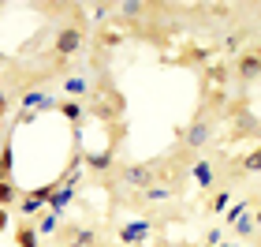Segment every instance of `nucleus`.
I'll return each instance as SVG.
<instances>
[{
  "label": "nucleus",
  "mask_w": 261,
  "mask_h": 247,
  "mask_svg": "<svg viewBox=\"0 0 261 247\" xmlns=\"http://www.w3.org/2000/svg\"><path fill=\"white\" fill-rule=\"evenodd\" d=\"M82 49H86V30H82V23H64L60 30H56L53 38V53L60 56V60H71V56H79Z\"/></svg>",
  "instance_id": "f257e3e1"
},
{
  "label": "nucleus",
  "mask_w": 261,
  "mask_h": 247,
  "mask_svg": "<svg viewBox=\"0 0 261 247\" xmlns=\"http://www.w3.org/2000/svg\"><path fill=\"white\" fill-rule=\"evenodd\" d=\"M209 143H213V116H209L205 109H201V113L194 116V120L179 131V146H187L191 154H198V150H205Z\"/></svg>",
  "instance_id": "f03ea898"
},
{
  "label": "nucleus",
  "mask_w": 261,
  "mask_h": 247,
  "mask_svg": "<svg viewBox=\"0 0 261 247\" xmlns=\"http://www.w3.org/2000/svg\"><path fill=\"white\" fill-rule=\"evenodd\" d=\"M120 180L130 187V191H146L149 184H157V161H130V165H120Z\"/></svg>",
  "instance_id": "7ed1b4c3"
},
{
  "label": "nucleus",
  "mask_w": 261,
  "mask_h": 247,
  "mask_svg": "<svg viewBox=\"0 0 261 247\" xmlns=\"http://www.w3.org/2000/svg\"><path fill=\"white\" fill-rule=\"evenodd\" d=\"M231 72H235V79H239V82H257V79H261V45L243 49Z\"/></svg>",
  "instance_id": "20e7f679"
},
{
  "label": "nucleus",
  "mask_w": 261,
  "mask_h": 247,
  "mask_svg": "<svg viewBox=\"0 0 261 247\" xmlns=\"http://www.w3.org/2000/svg\"><path fill=\"white\" fill-rule=\"evenodd\" d=\"M56 101H60V98H53V94L41 90V86H22L19 90L22 113H49V109H56Z\"/></svg>",
  "instance_id": "39448f33"
},
{
  "label": "nucleus",
  "mask_w": 261,
  "mask_h": 247,
  "mask_svg": "<svg viewBox=\"0 0 261 247\" xmlns=\"http://www.w3.org/2000/svg\"><path fill=\"white\" fill-rule=\"evenodd\" d=\"M157 229L153 225V217H138V221H127L120 225V247H142L149 240V232Z\"/></svg>",
  "instance_id": "423d86ee"
},
{
  "label": "nucleus",
  "mask_w": 261,
  "mask_h": 247,
  "mask_svg": "<svg viewBox=\"0 0 261 247\" xmlns=\"http://www.w3.org/2000/svg\"><path fill=\"white\" fill-rule=\"evenodd\" d=\"M60 90H64V98H71V101H90L93 82H90V75H86V72H71V75H64Z\"/></svg>",
  "instance_id": "0eeeda50"
},
{
  "label": "nucleus",
  "mask_w": 261,
  "mask_h": 247,
  "mask_svg": "<svg viewBox=\"0 0 261 247\" xmlns=\"http://www.w3.org/2000/svg\"><path fill=\"white\" fill-rule=\"evenodd\" d=\"M191 180L201 187V191H213V180H217V165L209 158H194L191 161Z\"/></svg>",
  "instance_id": "6e6552de"
},
{
  "label": "nucleus",
  "mask_w": 261,
  "mask_h": 247,
  "mask_svg": "<svg viewBox=\"0 0 261 247\" xmlns=\"http://www.w3.org/2000/svg\"><path fill=\"white\" fill-rule=\"evenodd\" d=\"M82 161H86V169H90V172L105 176V172H112V165H116V150H112V146L93 150V154H82Z\"/></svg>",
  "instance_id": "1a4fd4ad"
},
{
  "label": "nucleus",
  "mask_w": 261,
  "mask_h": 247,
  "mask_svg": "<svg viewBox=\"0 0 261 247\" xmlns=\"http://www.w3.org/2000/svg\"><path fill=\"white\" fill-rule=\"evenodd\" d=\"M116 11H120L123 23H138L142 15H149V11H157L153 4H142V0H123V4H116Z\"/></svg>",
  "instance_id": "9d476101"
},
{
  "label": "nucleus",
  "mask_w": 261,
  "mask_h": 247,
  "mask_svg": "<svg viewBox=\"0 0 261 247\" xmlns=\"http://www.w3.org/2000/svg\"><path fill=\"white\" fill-rule=\"evenodd\" d=\"M15 172V150H11V135L0 139V180H11Z\"/></svg>",
  "instance_id": "9b49d317"
},
{
  "label": "nucleus",
  "mask_w": 261,
  "mask_h": 247,
  "mask_svg": "<svg viewBox=\"0 0 261 247\" xmlns=\"http://www.w3.org/2000/svg\"><path fill=\"white\" fill-rule=\"evenodd\" d=\"M15 243L19 247H41L38 225H34V221H19V225H15Z\"/></svg>",
  "instance_id": "f8f14e48"
},
{
  "label": "nucleus",
  "mask_w": 261,
  "mask_h": 247,
  "mask_svg": "<svg viewBox=\"0 0 261 247\" xmlns=\"http://www.w3.org/2000/svg\"><path fill=\"white\" fill-rule=\"evenodd\" d=\"M56 113L60 116H67L71 124H82V116H86V101H71V98H64V101H56Z\"/></svg>",
  "instance_id": "ddd939ff"
},
{
  "label": "nucleus",
  "mask_w": 261,
  "mask_h": 247,
  "mask_svg": "<svg viewBox=\"0 0 261 247\" xmlns=\"http://www.w3.org/2000/svg\"><path fill=\"white\" fill-rule=\"evenodd\" d=\"M250 210H254V203H250V198H235V203L228 206V214L220 217V225H224V229H231L235 221H239V217H246Z\"/></svg>",
  "instance_id": "4468645a"
},
{
  "label": "nucleus",
  "mask_w": 261,
  "mask_h": 247,
  "mask_svg": "<svg viewBox=\"0 0 261 247\" xmlns=\"http://www.w3.org/2000/svg\"><path fill=\"white\" fill-rule=\"evenodd\" d=\"M34 225H38V236H41V240H49V236H56V232L64 229V225H60V214H53V210H45Z\"/></svg>",
  "instance_id": "2eb2a0df"
},
{
  "label": "nucleus",
  "mask_w": 261,
  "mask_h": 247,
  "mask_svg": "<svg viewBox=\"0 0 261 247\" xmlns=\"http://www.w3.org/2000/svg\"><path fill=\"white\" fill-rule=\"evenodd\" d=\"M22 191L15 187V180H0V210H15Z\"/></svg>",
  "instance_id": "dca6fc26"
},
{
  "label": "nucleus",
  "mask_w": 261,
  "mask_h": 247,
  "mask_svg": "<svg viewBox=\"0 0 261 247\" xmlns=\"http://www.w3.org/2000/svg\"><path fill=\"white\" fill-rule=\"evenodd\" d=\"M239 176H261V146H254L246 158H239Z\"/></svg>",
  "instance_id": "f3484780"
},
{
  "label": "nucleus",
  "mask_w": 261,
  "mask_h": 247,
  "mask_svg": "<svg viewBox=\"0 0 261 247\" xmlns=\"http://www.w3.org/2000/svg\"><path fill=\"white\" fill-rule=\"evenodd\" d=\"M235 127H239L235 135H261V124H257V116H250L246 109H239V116H235Z\"/></svg>",
  "instance_id": "a211bd4d"
},
{
  "label": "nucleus",
  "mask_w": 261,
  "mask_h": 247,
  "mask_svg": "<svg viewBox=\"0 0 261 247\" xmlns=\"http://www.w3.org/2000/svg\"><path fill=\"white\" fill-rule=\"evenodd\" d=\"M172 187L168 184H149L146 191H142V198H146V203H172Z\"/></svg>",
  "instance_id": "6ab92c4d"
},
{
  "label": "nucleus",
  "mask_w": 261,
  "mask_h": 247,
  "mask_svg": "<svg viewBox=\"0 0 261 247\" xmlns=\"http://www.w3.org/2000/svg\"><path fill=\"white\" fill-rule=\"evenodd\" d=\"M231 75H235V72H231V68L224 64V60H220V64H209V68H205V79L213 82V86H217V82H220V90H224V82H228Z\"/></svg>",
  "instance_id": "aec40b11"
},
{
  "label": "nucleus",
  "mask_w": 261,
  "mask_h": 247,
  "mask_svg": "<svg viewBox=\"0 0 261 247\" xmlns=\"http://www.w3.org/2000/svg\"><path fill=\"white\" fill-rule=\"evenodd\" d=\"M228 206H231V191H228V187H220V191L209 198V210H213L217 217H224V214H228Z\"/></svg>",
  "instance_id": "412c9836"
},
{
  "label": "nucleus",
  "mask_w": 261,
  "mask_h": 247,
  "mask_svg": "<svg viewBox=\"0 0 261 247\" xmlns=\"http://www.w3.org/2000/svg\"><path fill=\"white\" fill-rule=\"evenodd\" d=\"M243 41H246V34H243V30H235V34H228V38L220 41V49H224V53H235V56H239V53H243Z\"/></svg>",
  "instance_id": "4be33fe9"
},
{
  "label": "nucleus",
  "mask_w": 261,
  "mask_h": 247,
  "mask_svg": "<svg viewBox=\"0 0 261 247\" xmlns=\"http://www.w3.org/2000/svg\"><path fill=\"white\" fill-rule=\"evenodd\" d=\"M120 41H123V38H120L116 30H101V34H97V45H105V49H116Z\"/></svg>",
  "instance_id": "5701e85b"
},
{
  "label": "nucleus",
  "mask_w": 261,
  "mask_h": 247,
  "mask_svg": "<svg viewBox=\"0 0 261 247\" xmlns=\"http://www.w3.org/2000/svg\"><path fill=\"white\" fill-rule=\"evenodd\" d=\"M201 243H209V247H220V243H224V225H213V229L205 232V240H201Z\"/></svg>",
  "instance_id": "b1692460"
},
{
  "label": "nucleus",
  "mask_w": 261,
  "mask_h": 247,
  "mask_svg": "<svg viewBox=\"0 0 261 247\" xmlns=\"http://www.w3.org/2000/svg\"><path fill=\"white\" fill-rule=\"evenodd\" d=\"M112 11H116V4H93V19H97V23H109Z\"/></svg>",
  "instance_id": "393cba45"
},
{
  "label": "nucleus",
  "mask_w": 261,
  "mask_h": 247,
  "mask_svg": "<svg viewBox=\"0 0 261 247\" xmlns=\"http://www.w3.org/2000/svg\"><path fill=\"white\" fill-rule=\"evenodd\" d=\"M8 109H11V94H8L4 86H0V116H4Z\"/></svg>",
  "instance_id": "a878e982"
},
{
  "label": "nucleus",
  "mask_w": 261,
  "mask_h": 247,
  "mask_svg": "<svg viewBox=\"0 0 261 247\" xmlns=\"http://www.w3.org/2000/svg\"><path fill=\"white\" fill-rule=\"evenodd\" d=\"M11 229V210H0V232Z\"/></svg>",
  "instance_id": "bb28decb"
},
{
  "label": "nucleus",
  "mask_w": 261,
  "mask_h": 247,
  "mask_svg": "<svg viewBox=\"0 0 261 247\" xmlns=\"http://www.w3.org/2000/svg\"><path fill=\"white\" fill-rule=\"evenodd\" d=\"M254 225L261 229V198H254Z\"/></svg>",
  "instance_id": "cd10ccee"
},
{
  "label": "nucleus",
  "mask_w": 261,
  "mask_h": 247,
  "mask_svg": "<svg viewBox=\"0 0 261 247\" xmlns=\"http://www.w3.org/2000/svg\"><path fill=\"white\" fill-rule=\"evenodd\" d=\"M220 247H243V243H239V240H224Z\"/></svg>",
  "instance_id": "c85d7f7f"
},
{
  "label": "nucleus",
  "mask_w": 261,
  "mask_h": 247,
  "mask_svg": "<svg viewBox=\"0 0 261 247\" xmlns=\"http://www.w3.org/2000/svg\"><path fill=\"white\" fill-rule=\"evenodd\" d=\"M198 247H209V243H198Z\"/></svg>",
  "instance_id": "c756f323"
},
{
  "label": "nucleus",
  "mask_w": 261,
  "mask_h": 247,
  "mask_svg": "<svg viewBox=\"0 0 261 247\" xmlns=\"http://www.w3.org/2000/svg\"><path fill=\"white\" fill-rule=\"evenodd\" d=\"M64 247H75V243H64Z\"/></svg>",
  "instance_id": "7c9ffc66"
},
{
  "label": "nucleus",
  "mask_w": 261,
  "mask_h": 247,
  "mask_svg": "<svg viewBox=\"0 0 261 247\" xmlns=\"http://www.w3.org/2000/svg\"><path fill=\"white\" fill-rule=\"evenodd\" d=\"M0 60H4V53H0Z\"/></svg>",
  "instance_id": "2f4dec72"
}]
</instances>
